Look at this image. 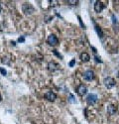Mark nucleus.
Instances as JSON below:
<instances>
[{"instance_id": "nucleus-1", "label": "nucleus", "mask_w": 119, "mask_h": 124, "mask_svg": "<svg viewBox=\"0 0 119 124\" xmlns=\"http://www.w3.org/2000/svg\"><path fill=\"white\" fill-rule=\"evenodd\" d=\"M103 84L107 88H112L115 85V79L111 77H107L103 79Z\"/></svg>"}, {"instance_id": "nucleus-2", "label": "nucleus", "mask_w": 119, "mask_h": 124, "mask_svg": "<svg viewBox=\"0 0 119 124\" xmlns=\"http://www.w3.org/2000/svg\"><path fill=\"white\" fill-rule=\"evenodd\" d=\"M97 100H98L97 95H96V94H93V93L88 94L87 97H86V102H87L88 105H93V104H95V103L97 102Z\"/></svg>"}, {"instance_id": "nucleus-3", "label": "nucleus", "mask_w": 119, "mask_h": 124, "mask_svg": "<svg viewBox=\"0 0 119 124\" xmlns=\"http://www.w3.org/2000/svg\"><path fill=\"white\" fill-rule=\"evenodd\" d=\"M22 9H23V12L25 14H32L35 11L34 7L31 4H30V3H24L23 6H22Z\"/></svg>"}, {"instance_id": "nucleus-4", "label": "nucleus", "mask_w": 119, "mask_h": 124, "mask_svg": "<svg viewBox=\"0 0 119 124\" xmlns=\"http://www.w3.org/2000/svg\"><path fill=\"white\" fill-rule=\"evenodd\" d=\"M47 42H48L49 45H51V46H56V45H58V43H59V40H58L57 36H55V35L52 34V35H50V36L48 37Z\"/></svg>"}, {"instance_id": "nucleus-5", "label": "nucleus", "mask_w": 119, "mask_h": 124, "mask_svg": "<svg viewBox=\"0 0 119 124\" xmlns=\"http://www.w3.org/2000/svg\"><path fill=\"white\" fill-rule=\"evenodd\" d=\"M83 78H84L85 80H87V81L92 80V79L94 78V73H93V71H92L91 70H86L85 73L83 74Z\"/></svg>"}, {"instance_id": "nucleus-6", "label": "nucleus", "mask_w": 119, "mask_h": 124, "mask_svg": "<svg viewBox=\"0 0 119 124\" xmlns=\"http://www.w3.org/2000/svg\"><path fill=\"white\" fill-rule=\"evenodd\" d=\"M45 97H46V99H48L49 101H55V99L57 98V94L55 93L54 91L49 90V91H47L46 93H45Z\"/></svg>"}, {"instance_id": "nucleus-7", "label": "nucleus", "mask_w": 119, "mask_h": 124, "mask_svg": "<svg viewBox=\"0 0 119 124\" xmlns=\"http://www.w3.org/2000/svg\"><path fill=\"white\" fill-rule=\"evenodd\" d=\"M104 4L101 2V1H96L95 4H94V11L96 13H100L102 10L104 9Z\"/></svg>"}, {"instance_id": "nucleus-8", "label": "nucleus", "mask_w": 119, "mask_h": 124, "mask_svg": "<svg viewBox=\"0 0 119 124\" xmlns=\"http://www.w3.org/2000/svg\"><path fill=\"white\" fill-rule=\"evenodd\" d=\"M76 91L81 96H83L84 94H86V92H87V87L83 85H79L76 88Z\"/></svg>"}, {"instance_id": "nucleus-9", "label": "nucleus", "mask_w": 119, "mask_h": 124, "mask_svg": "<svg viewBox=\"0 0 119 124\" xmlns=\"http://www.w3.org/2000/svg\"><path fill=\"white\" fill-rule=\"evenodd\" d=\"M48 68L50 70H52V71H55V70H58L60 69V66L56 63H54V62H51V63H49L48 64Z\"/></svg>"}, {"instance_id": "nucleus-10", "label": "nucleus", "mask_w": 119, "mask_h": 124, "mask_svg": "<svg viewBox=\"0 0 119 124\" xmlns=\"http://www.w3.org/2000/svg\"><path fill=\"white\" fill-rule=\"evenodd\" d=\"M116 111H117V107L115 105H113V104L109 105L107 107V112H108V114H110V115H113Z\"/></svg>"}, {"instance_id": "nucleus-11", "label": "nucleus", "mask_w": 119, "mask_h": 124, "mask_svg": "<svg viewBox=\"0 0 119 124\" xmlns=\"http://www.w3.org/2000/svg\"><path fill=\"white\" fill-rule=\"evenodd\" d=\"M79 58H81L82 62H88L89 60H90V57H89V55L87 53H82L81 56H79Z\"/></svg>"}, {"instance_id": "nucleus-12", "label": "nucleus", "mask_w": 119, "mask_h": 124, "mask_svg": "<svg viewBox=\"0 0 119 124\" xmlns=\"http://www.w3.org/2000/svg\"><path fill=\"white\" fill-rule=\"evenodd\" d=\"M94 26H95V31H96V33L98 34V36L100 37V38H102V37H103V33H102V31H101L100 27H99V26H97L96 24H95Z\"/></svg>"}, {"instance_id": "nucleus-13", "label": "nucleus", "mask_w": 119, "mask_h": 124, "mask_svg": "<svg viewBox=\"0 0 119 124\" xmlns=\"http://www.w3.org/2000/svg\"><path fill=\"white\" fill-rule=\"evenodd\" d=\"M67 3L71 4V5H76L78 3V1H77V0H68Z\"/></svg>"}, {"instance_id": "nucleus-14", "label": "nucleus", "mask_w": 119, "mask_h": 124, "mask_svg": "<svg viewBox=\"0 0 119 124\" xmlns=\"http://www.w3.org/2000/svg\"><path fill=\"white\" fill-rule=\"evenodd\" d=\"M0 73H1V75H3V76H6V75H7L6 70L3 69V68H0Z\"/></svg>"}, {"instance_id": "nucleus-15", "label": "nucleus", "mask_w": 119, "mask_h": 124, "mask_svg": "<svg viewBox=\"0 0 119 124\" xmlns=\"http://www.w3.org/2000/svg\"><path fill=\"white\" fill-rule=\"evenodd\" d=\"M68 101L72 102V103H75V102H76V101L74 100V97L72 94H69V99H68Z\"/></svg>"}, {"instance_id": "nucleus-16", "label": "nucleus", "mask_w": 119, "mask_h": 124, "mask_svg": "<svg viewBox=\"0 0 119 124\" xmlns=\"http://www.w3.org/2000/svg\"><path fill=\"white\" fill-rule=\"evenodd\" d=\"M53 53H54V54H55V55H56V56H57L58 58H60V59H63V57H62L61 55H60V54L58 53V52H57L56 50H54V51H53Z\"/></svg>"}, {"instance_id": "nucleus-17", "label": "nucleus", "mask_w": 119, "mask_h": 124, "mask_svg": "<svg viewBox=\"0 0 119 124\" xmlns=\"http://www.w3.org/2000/svg\"><path fill=\"white\" fill-rule=\"evenodd\" d=\"M94 59H95V62H96V63H102V61L100 60V58H98L97 56H95Z\"/></svg>"}, {"instance_id": "nucleus-18", "label": "nucleus", "mask_w": 119, "mask_h": 124, "mask_svg": "<svg viewBox=\"0 0 119 124\" xmlns=\"http://www.w3.org/2000/svg\"><path fill=\"white\" fill-rule=\"evenodd\" d=\"M18 42H20V43H23V42H25V38H24V37L19 38V39H18Z\"/></svg>"}, {"instance_id": "nucleus-19", "label": "nucleus", "mask_w": 119, "mask_h": 124, "mask_svg": "<svg viewBox=\"0 0 119 124\" xmlns=\"http://www.w3.org/2000/svg\"><path fill=\"white\" fill-rule=\"evenodd\" d=\"M75 64V60L74 59L72 62H71V63H69V67H74V65Z\"/></svg>"}, {"instance_id": "nucleus-20", "label": "nucleus", "mask_w": 119, "mask_h": 124, "mask_svg": "<svg viewBox=\"0 0 119 124\" xmlns=\"http://www.w3.org/2000/svg\"><path fill=\"white\" fill-rule=\"evenodd\" d=\"M56 3H57V1H51V5H52V6H56V5H57Z\"/></svg>"}, {"instance_id": "nucleus-21", "label": "nucleus", "mask_w": 119, "mask_h": 124, "mask_svg": "<svg viewBox=\"0 0 119 124\" xmlns=\"http://www.w3.org/2000/svg\"><path fill=\"white\" fill-rule=\"evenodd\" d=\"M1 10H2V7H1V4H0V12H1Z\"/></svg>"}, {"instance_id": "nucleus-22", "label": "nucleus", "mask_w": 119, "mask_h": 124, "mask_svg": "<svg viewBox=\"0 0 119 124\" xmlns=\"http://www.w3.org/2000/svg\"><path fill=\"white\" fill-rule=\"evenodd\" d=\"M2 100V96H1V94H0V101Z\"/></svg>"}]
</instances>
